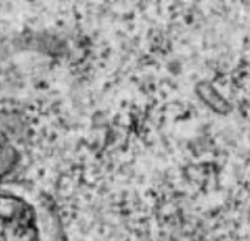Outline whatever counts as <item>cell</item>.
Returning a JSON list of instances; mask_svg holds the SVG:
<instances>
[{"instance_id": "1", "label": "cell", "mask_w": 250, "mask_h": 241, "mask_svg": "<svg viewBox=\"0 0 250 241\" xmlns=\"http://www.w3.org/2000/svg\"><path fill=\"white\" fill-rule=\"evenodd\" d=\"M0 241H38L35 212L21 198L0 193Z\"/></svg>"}]
</instances>
